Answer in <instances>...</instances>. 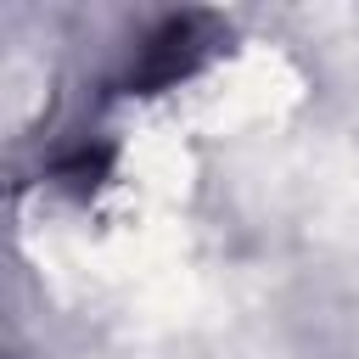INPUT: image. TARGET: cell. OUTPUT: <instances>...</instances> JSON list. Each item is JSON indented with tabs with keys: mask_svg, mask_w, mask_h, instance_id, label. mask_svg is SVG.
Here are the masks:
<instances>
[]
</instances>
